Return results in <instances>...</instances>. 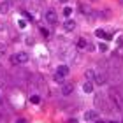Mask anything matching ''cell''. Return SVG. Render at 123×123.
<instances>
[{
  "label": "cell",
  "mask_w": 123,
  "mask_h": 123,
  "mask_svg": "<svg viewBox=\"0 0 123 123\" xmlns=\"http://www.w3.org/2000/svg\"><path fill=\"white\" fill-rule=\"evenodd\" d=\"M11 62H12V63H26V62H28V55L25 51H21L18 55H14V56H11Z\"/></svg>",
  "instance_id": "cell-1"
},
{
  "label": "cell",
  "mask_w": 123,
  "mask_h": 123,
  "mask_svg": "<svg viewBox=\"0 0 123 123\" xmlns=\"http://www.w3.org/2000/svg\"><path fill=\"white\" fill-rule=\"evenodd\" d=\"M46 21H48V23H53V25L58 21V16H56V12H55L53 9H48L46 11Z\"/></svg>",
  "instance_id": "cell-2"
},
{
  "label": "cell",
  "mask_w": 123,
  "mask_h": 123,
  "mask_svg": "<svg viewBox=\"0 0 123 123\" xmlns=\"http://www.w3.org/2000/svg\"><path fill=\"white\" fill-rule=\"evenodd\" d=\"M95 35H97V37H100V39H105V41H111V39H113V35H111V33L104 32L102 28H98L97 32H95Z\"/></svg>",
  "instance_id": "cell-3"
},
{
  "label": "cell",
  "mask_w": 123,
  "mask_h": 123,
  "mask_svg": "<svg viewBox=\"0 0 123 123\" xmlns=\"http://www.w3.org/2000/svg\"><path fill=\"white\" fill-rule=\"evenodd\" d=\"M63 28L67 30V32H72L76 28V21H72V19H67L65 23H63Z\"/></svg>",
  "instance_id": "cell-4"
},
{
  "label": "cell",
  "mask_w": 123,
  "mask_h": 123,
  "mask_svg": "<svg viewBox=\"0 0 123 123\" xmlns=\"http://www.w3.org/2000/svg\"><path fill=\"white\" fill-rule=\"evenodd\" d=\"M85 118L90 121V120H97L98 118V114H97V111H86L85 113Z\"/></svg>",
  "instance_id": "cell-5"
},
{
  "label": "cell",
  "mask_w": 123,
  "mask_h": 123,
  "mask_svg": "<svg viewBox=\"0 0 123 123\" xmlns=\"http://www.w3.org/2000/svg\"><path fill=\"white\" fill-rule=\"evenodd\" d=\"M83 92H85V93H92L93 92V83L92 81H86L85 85H83Z\"/></svg>",
  "instance_id": "cell-6"
},
{
  "label": "cell",
  "mask_w": 123,
  "mask_h": 123,
  "mask_svg": "<svg viewBox=\"0 0 123 123\" xmlns=\"http://www.w3.org/2000/svg\"><path fill=\"white\" fill-rule=\"evenodd\" d=\"M72 92H74V86H72V85H63V86H62V93H63V95H70Z\"/></svg>",
  "instance_id": "cell-7"
},
{
  "label": "cell",
  "mask_w": 123,
  "mask_h": 123,
  "mask_svg": "<svg viewBox=\"0 0 123 123\" xmlns=\"http://www.w3.org/2000/svg\"><path fill=\"white\" fill-rule=\"evenodd\" d=\"M56 72H58V74H60L62 77H65L67 74H69V67H67V65H60Z\"/></svg>",
  "instance_id": "cell-8"
},
{
  "label": "cell",
  "mask_w": 123,
  "mask_h": 123,
  "mask_svg": "<svg viewBox=\"0 0 123 123\" xmlns=\"http://www.w3.org/2000/svg\"><path fill=\"white\" fill-rule=\"evenodd\" d=\"M9 2H2V4H0V12H7V11H9Z\"/></svg>",
  "instance_id": "cell-9"
},
{
  "label": "cell",
  "mask_w": 123,
  "mask_h": 123,
  "mask_svg": "<svg viewBox=\"0 0 123 123\" xmlns=\"http://www.w3.org/2000/svg\"><path fill=\"white\" fill-rule=\"evenodd\" d=\"M86 77H88V81H92V79H95V76H97V74H95V70H86V74H85Z\"/></svg>",
  "instance_id": "cell-10"
},
{
  "label": "cell",
  "mask_w": 123,
  "mask_h": 123,
  "mask_svg": "<svg viewBox=\"0 0 123 123\" xmlns=\"http://www.w3.org/2000/svg\"><path fill=\"white\" fill-rule=\"evenodd\" d=\"M95 83H97V85H104V83H105L104 76H95Z\"/></svg>",
  "instance_id": "cell-11"
},
{
  "label": "cell",
  "mask_w": 123,
  "mask_h": 123,
  "mask_svg": "<svg viewBox=\"0 0 123 123\" xmlns=\"http://www.w3.org/2000/svg\"><path fill=\"white\" fill-rule=\"evenodd\" d=\"M30 102H32V104H39V102H41L39 95H32V97H30Z\"/></svg>",
  "instance_id": "cell-12"
},
{
  "label": "cell",
  "mask_w": 123,
  "mask_h": 123,
  "mask_svg": "<svg viewBox=\"0 0 123 123\" xmlns=\"http://www.w3.org/2000/svg\"><path fill=\"white\" fill-rule=\"evenodd\" d=\"M77 46H79V48H86L88 44H86V41H85V39H79V41H77Z\"/></svg>",
  "instance_id": "cell-13"
},
{
  "label": "cell",
  "mask_w": 123,
  "mask_h": 123,
  "mask_svg": "<svg viewBox=\"0 0 123 123\" xmlns=\"http://www.w3.org/2000/svg\"><path fill=\"white\" fill-rule=\"evenodd\" d=\"M70 14H72V9L70 7H65L63 9V16H70Z\"/></svg>",
  "instance_id": "cell-14"
},
{
  "label": "cell",
  "mask_w": 123,
  "mask_h": 123,
  "mask_svg": "<svg viewBox=\"0 0 123 123\" xmlns=\"http://www.w3.org/2000/svg\"><path fill=\"white\" fill-rule=\"evenodd\" d=\"M55 81H56V83H63V77H62L58 72H56V76H55Z\"/></svg>",
  "instance_id": "cell-15"
},
{
  "label": "cell",
  "mask_w": 123,
  "mask_h": 123,
  "mask_svg": "<svg viewBox=\"0 0 123 123\" xmlns=\"http://www.w3.org/2000/svg\"><path fill=\"white\" fill-rule=\"evenodd\" d=\"M98 49H100V51H107V46L102 42V44H98Z\"/></svg>",
  "instance_id": "cell-16"
},
{
  "label": "cell",
  "mask_w": 123,
  "mask_h": 123,
  "mask_svg": "<svg viewBox=\"0 0 123 123\" xmlns=\"http://www.w3.org/2000/svg\"><path fill=\"white\" fill-rule=\"evenodd\" d=\"M18 25H19V28H25V26H26V21H23V19H21Z\"/></svg>",
  "instance_id": "cell-17"
},
{
  "label": "cell",
  "mask_w": 123,
  "mask_h": 123,
  "mask_svg": "<svg viewBox=\"0 0 123 123\" xmlns=\"http://www.w3.org/2000/svg\"><path fill=\"white\" fill-rule=\"evenodd\" d=\"M41 33H42V35H44V37H48V35H49V33H48V30H46V28H41Z\"/></svg>",
  "instance_id": "cell-18"
},
{
  "label": "cell",
  "mask_w": 123,
  "mask_h": 123,
  "mask_svg": "<svg viewBox=\"0 0 123 123\" xmlns=\"http://www.w3.org/2000/svg\"><path fill=\"white\" fill-rule=\"evenodd\" d=\"M5 53V46H4V44H0V55H4Z\"/></svg>",
  "instance_id": "cell-19"
},
{
  "label": "cell",
  "mask_w": 123,
  "mask_h": 123,
  "mask_svg": "<svg viewBox=\"0 0 123 123\" xmlns=\"http://www.w3.org/2000/svg\"><path fill=\"white\" fill-rule=\"evenodd\" d=\"M23 16H25V18H26V19H32V16H30L28 12H26V11H23Z\"/></svg>",
  "instance_id": "cell-20"
},
{
  "label": "cell",
  "mask_w": 123,
  "mask_h": 123,
  "mask_svg": "<svg viewBox=\"0 0 123 123\" xmlns=\"http://www.w3.org/2000/svg\"><path fill=\"white\" fill-rule=\"evenodd\" d=\"M67 123H77V120H74V118H70V120L67 121Z\"/></svg>",
  "instance_id": "cell-21"
},
{
  "label": "cell",
  "mask_w": 123,
  "mask_h": 123,
  "mask_svg": "<svg viewBox=\"0 0 123 123\" xmlns=\"http://www.w3.org/2000/svg\"><path fill=\"white\" fill-rule=\"evenodd\" d=\"M16 123H26V120H18Z\"/></svg>",
  "instance_id": "cell-22"
},
{
  "label": "cell",
  "mask_w": 123,
  "mask_h": 123,
  "mask_svg": "<svg viewBox=\"0 0 123 123\" xmlns=\"http://www.w3.org/2000/svg\"><path fill=\"white\" fill-rule=\"evenodd\" d=\"M109 123H120V121H109Z\"/></svg>",
  "instance_id": "cell-23"
},
{
  "label": "cell",
  "mask_w": 123,
  "mask_h": 123,
  "mask_svg": "<svg viewBox=\"0 0 123 123\" xmlns=\"http://www.w3.org/2000/svg\"><path fill=\"white\" fill-rule=\"evenodd\" d=\"M60 2H67V0H60Z\"/></svg>",
  "instance_id": "cell-24"
},
{
  "label": "cell",
  "mask_w": 123,
  "mask_h": 123,
  "mask_svg": "<svg viewBox=\"0 0 123 123\" xmlns=\"http://www.w3.org/2000/svg\"><path fill=\"white\" fill-rule=\"evenodd\" d=\"M97 123H102V121H97Z\"/></svg>",
  "instance_id": "cell-25"
}]
</instances>
